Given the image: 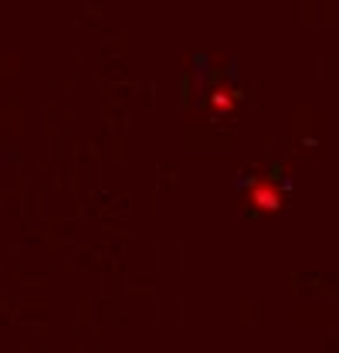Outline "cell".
I'll return each mask as SVG.
<instances>
[{
    "label": "cell",
    "instance_id": "obj_1",
    "mask_svg": "<svg viewBox=\"0 0 339 353\" xmlns=\"http://www.w3.org/2000/svg\"><path fill=\"white\" fill-rule=\"evenodd\" d=\"M238 190H241V201L251 211H258V214H275L285 204L289 183L278 180L275 174H248L245 180H238Z\"/></svg>",
    "mask_w": 339,
    "mask_h": 353
},
{
    "label": "cell",
    "instance_id": "obj_2",
    "mask_svg": "<svg viewBox=\"0 0 339 353\" xmlns=\"http://www.w3.org/2000/svg\"><path fill=\"white\" fill-rule=\"evenodd\" d=\"M234 105H238V88L234 85H214L207 92V109L214 116H227V112H234Z\"/></svg>",
    "mask_w": 339,
    "mask_h": 353
}]
</instances>
